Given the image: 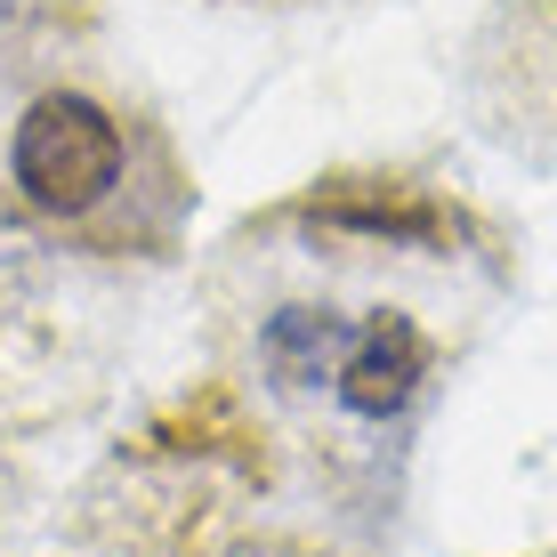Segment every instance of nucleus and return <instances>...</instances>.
<instances>
[{"instance_id": "obj_1", "label": "nucleus", "mask_w": 557, "mask_h": 557, "mask_svg": "<svg viewBox=\"0 0 557 557\" xmlns=\"http://www.w3.org/2000/svg\"><path fill=\"white\" fill-rule=\"evenodd\" d=\"M476 129L525 170H557V0H493L460 57Z\"/></svg>"}, {"instance_id": "obj_2", "label": "nucleus", "mask_w": 557, "mask_h": 557, "mask_svg": "<svg viewBox=\"0 0 557 557\" xmlns=\"http://www.w3.org/2000/svg\"><path fill=\"white\" fill-rule=\"evenodd\" d=\"M122 170H129V138L98 98L49 89L9 129V178L49 219H89L98 202L122 195Z\"/></svg>"}, {"instance_id": "obj_3", "label": "nucleus", "mask_w": 557, "mask_h": 557, "mask_svg": "<svg viewBox=\"0 0 557 557\" xmlns=\"http://www.w3.org/2000/svg\"><path fill=\"white\" fill-rule=\"evenodd\" d=\"M420 363H429V348H420V332L405 315H372L356 332V348H348V363H339V396H348L356 412H396L405 396L420 388Z\"/></svg>"}]
</instances>
